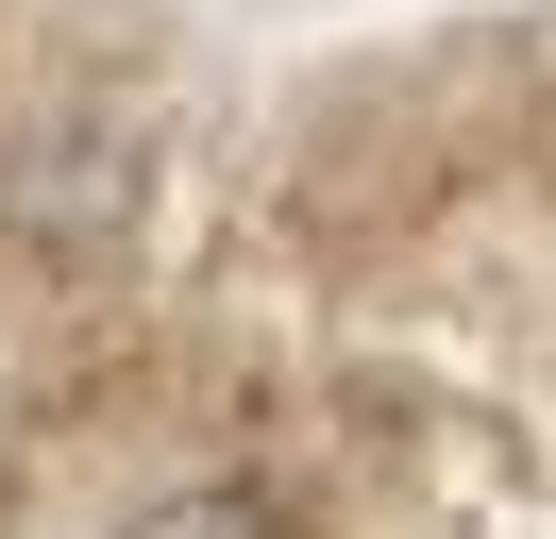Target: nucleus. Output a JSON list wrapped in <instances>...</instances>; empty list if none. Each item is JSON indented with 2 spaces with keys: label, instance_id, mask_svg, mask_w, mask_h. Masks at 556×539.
<instances>
[{
  "label": "nucleus",
  "instance_id": "1",
  "mask_svg": "<svg viewBox=\"0 0 556 539\" xmlns=\"http://www.w3.org/2000/svg\"><path fill=\"white\" fill-rule=\"evenodd\" d=\"M118 539H287V523H270L253 489H169V505H136Z\"/></svg>",
  "mask_w": 556,
  "mask_h": 539
}]
</instances>
